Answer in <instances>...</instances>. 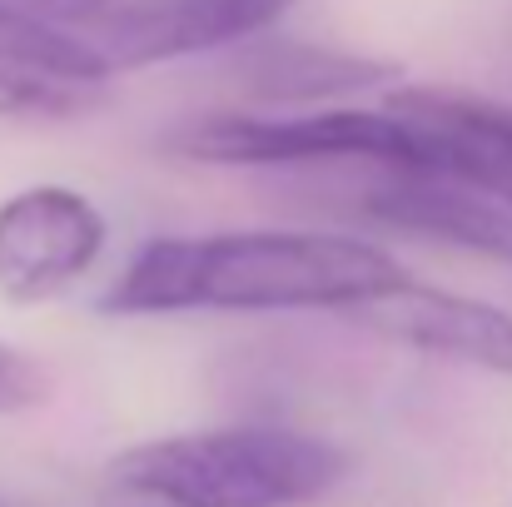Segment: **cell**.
Here are the masks:
<instances>
[{"instance_id": "cell-1", "label": "cell", "mask_w": 512, "mask_h": 507, "mask_svg": "<svg viewBox=\"0 0 512 507\" xmlns=\"http://www.w3.org/2000/svg\"><path fill=\"white\" fill-rule=\"evenodd\" d=\"M403 264L378 244L348 234H204L145 244L120 284L105 294L110 314H353L383 289L403 284Z\"/></svg>"}, {"instance_id": "cell-2", "label": "cell", "mask_w": 512, "mask_h": 507, "mask_svg": "<svg viewBox=\"0 0 512 507\" xmlns=\"http://www.w3.org/2000/svg\"><path fill=\"white\" fill-rule=\"evenodd\" d=\"M110 478L160 507H304L348 478V458L294 428H204L125 448Z\"/></svg>"}, {"instance_id": "cell-3", "label": "cell", "mask_w": 512, "mask_h": 507, "mask_svg": "<svg viewBox=\"0 0 512 507\" xmlns=\"http://www.w3.org/2000/svg\"><path fill=\"white\" fill-rule=\"evenodd\" d=\"M174 155L199 165H319L378 160L393 174H418L413 140L383 110H319V115H204L170 140Z\"/></svg>"}, {"instance_id": "cell-4", "label": "cell", "mask_w": 512, "mask_h": 507, "mask_svg": "<svg viewBox=\"0 0 512 507\" xmlns=\"http://www.w3.org/2000/svg\"><path fill=\"white\" fill-rule=\"evenodd\" d=\"M383 115L413 140L418 174L453 179L512 209V105L448 85H398L388 90Z\"/></svg>"}, {"instance_id": "cell-5", "label": "cell", "mask_w": 512, "mask_h": 507, "mask_svg": "<svg viewBox=\"0 0 512 507\" xmlns=\"http://www.w3.org/2000/svg\"><path fill=\"white\" fill-rule=\"evenodd\" d=\"M105 254V214L65 184H30L0 204V299L45 304Z\"/></svg>"}, {"instance_id": "cell-6", "label": "cell", "mask_w": 512, "mask_h": 507, "mask_svg": "<svg viewBox=\"0 0 512 507\" xmlns=\"http://www.w3.org/2000/svg\"><path fill=\"white\" fill-rule=\"evenodd\" d=\"M110 75L80 30L0 5V120H80L105 105Z\"/></svg>"}, {"instance_id": "cell-7", "label": "cell", "mask_w": 512, "mask_h": 507, "mask_svg": "<svg viewBox=\"0 0 512 507\" xmlns=\"http://www.w3.org/2000/svg\"><path fill=\"white\" fill-rule=\"evenodd\" d=\"M284 10H294V0H135L105 10L90 45L105 55L110 70H140L239 45L269 30Z\"/></svg>"}, {"instance_id": "cell-8", "label": "cell", "mask_w": 512, "mask_h": 507, "mask_svg": "<svg viewBox=\"0 0 512 507\" xmlns=\"http://www.w3.org/2000/svg\"><path fill=\"white\" fill-rule=\"evenodd\" d=\"M348 319H358L363 329L383 334L388 343H403L448 363L512 373V314L473 294H448V289L403 279L383 289L378 299L358 304Z\"/></svg>"}, {"instance_id": "cell-9", "label": "cell", "mask_w": 512, "mask_h": 507, "mask_svg": "<svg viewBox=\"0 0 512 507\" xmlns=\"http://www.w3.org/2000/svg\"><path fill=\"white\" fill-rule=\"evenodd\" d=\"M368 214L398 229H423L433 239L503 254L512 259V219L483 194L438 179V174H398L368 194Z\"/></svg>"}, {"instance_id": "cell-10", "label": "cell", "mask_w": 512, "mask_h": 507, "mask_svg": "<svg viewBox=\"0 0 512 507\" xmlns=\"http://www.w3.org/2000/svg\"><path fill=\"white\" fill-rule=\"evenodd\" d=\"M398 65L373 60V55H348V50H324V45H294V40H269L239 55L234 80L254 100L274 105H304V100H334V95H358L373 85H388Z\"/></svg>"}, {"instance_id": "cell-11", "label": "cell", "mask_w": 512, "mask_h": 507, "mask_svg": "<svg viewBox=\"0 0 512 507\" xmlns=\"http://www.w3.org/2000/svg\"><path fill=\"white\" fill-rule=\"evenodd\" d=\"M50 398V368L15 343H0V418L30 413Z\"/></svg>"}]
</instances>
